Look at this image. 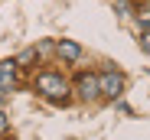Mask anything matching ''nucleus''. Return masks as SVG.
<instances>
[{
  "label": "nucleus",
  "instance_id": "f257e3e1",
  "mask_svg": "<svg viewBox=\"0 0 150 140\" xmlns=\"http://www.w3.org/2000/svg\"><path fill=\"white\" fill-rule=\"evenodd\" d=\"M36 91H42L46 98H62L65 91H69V85H65V78L56 75V72H42V75L36 78Z\"/></svg>",
  "mask_w": 150,
  "mask_h": 140
},
{
  "label": "nucleus",
  "instance_id": "f03ea898",
  "mask_svg": "<svg viewBox=\"0 0 150 140\" xmlns=\"http://www.w3.org/2000/svg\"><path fill=\"white\" fill-rule=\"evenodd\" d=\"M98 78H101V95H108V98H117L121 91H124V78L117 72H105V75H98Z\"/></svg>",
  "mask_w": 150,
  "mask_h": 140
},
{
  "label": "nucleus",
  "instance_id": "7ed1b4c3",
  "mask_svg": "<svg viewBox=\"0 0 150 140\" xmlns=\"http://www.w3.org/2000/svg\"><path fill=\"white\" fill-rule=\"evenodd\" d=\"M79 95L82 98L101 95V78H98V75H79Z\"/></svg>",
  "mask_w": 150,
  "mask_h": 140
},
{
  "label": "nucleus",
  "instance_id": "20e7f679",
  "mask_svg": "<svg viewBox=\"0 0 150 140\" xmlns=\"http://www.w3.org/2000/svg\"><path fill=\"white\" fill-rule=\"evenodd\" d=\"M16 82V62H0V91H10Z\"/></svg>",
  "mask_w": 150,
  "mask_h": 140
},
{
  "label": "nucleus",
  "instance_id": "39448f33",
  "mask_svg": "<svg viewBox=\"0 0 150 140\" xmlns=\"http://www.w3.org/2000/svg\"><path fill=\"white\" fill-rule=\"evenodd\" d=\"M59 56L69 59V62H75V59L82 56V46H79V42H72V39H62V42H59Z\"/></svg>",
  "mask_w": 150,
  "mask_h": 140
},
{
  "label": "nucleus",
  "instance_id": "423d86ee",
  "mask_svg": "<svg viewBox=\"0 0 150 140\" xmlns=\"http://www.w3.org/2000/svg\"><path fill=\"white\" fill-rule=\"evenodd\" d=\"M140 46H144V49L150 52V33H144V36H140Z\"/></svg>",
  "mask_w": 150,
  "mask_h": 140
},
{
  "label": "nucleus",
  "instance_id": "0eeeda50",
  "mask_svg": "<svg viewBox=\"0 0 150 140\" xmlns=\"http://www.w3.org/2000/svg\"><path fill=\"white\" fill-rule=\"evenodd\" d=\"M4 130H7V114L0 111V134H4Z\"/></svg>",
  "mask_w": 150,
  "mask_h": 140
}]
</instances>
